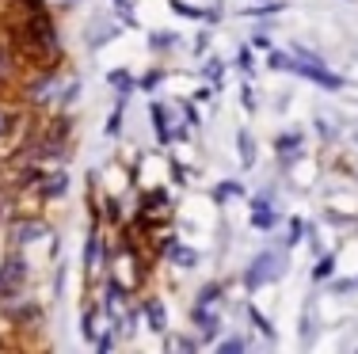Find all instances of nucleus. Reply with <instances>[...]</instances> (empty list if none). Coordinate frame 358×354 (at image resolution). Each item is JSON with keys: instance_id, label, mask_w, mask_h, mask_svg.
<instances>
[{"instance_id": "1", "label": "nucleus", "mask_w": 358, "mask_h": 354, "mask_svg": "<svg viewBox=\"0 0 358 354\" xmlns=\"http://www.w3.org/2000/svg\"><path fill=\"white\" fill-rule=\"evenodd\" d=\"M289 263H286V251H259L248 267H244V290H259L267 282H278L286 278Z\"/></svg>"}, {"instance_id": "2", "label": "nucleus", "mask_w": 358, "mask_h": 354, "mask_svg": "<svg viewBox=\"0 0 358 354\" xmlns=\"http://www.w3.org/2000/svg\"><path fill=\"white\" fill-rule=\"evenodd\" d=\"M46 236H50V221L38 214H27V217L15 214L12 225H8V244H12V248H31V244L46 240Z\"/></svg>"}, {"instance_id": "3", "label": "nucleus", "mask_w": 358, "mask_h": 354, "mask_svg": "<svg viewBox=\"0 0 358 354\" xmlns=\"http://www.w3.org/2000/svg\"><path fill=\"white\" fill-rule=\"evenodd\" d=\"M294 77L317 84V88H324V91H343L347 88V80L339 77V73H331L324 61H297L294 57Z\"/></svg>"}, {"instance_id": "4", "label": "nucleus", "mask_w": 358, "mask_h": 354, "mask_svg": "<svg viewBox=\"0 0 358 354\" xmlns=\"http://www.w3.org/2000/svg\"><path fill=\"white\" fill-rule=\"evenodd\" d=\"M23 278H27V259H23V248H12L8 259L0 263V301L12 297V293H20Z\"/></svg>"}, {"instance_id": "5", "label": "nucleus", "mask_w": 358, "mask_h": 354, "mask_svg": "<svg viewBox=\"0 0 358 354\" xmlns=\"http://www.w3.org/2000/svg\"><path fill=\"white\" fill-rule=\"evenodd\" d=\"M191 324H194V332H199L202 343H214L221 335V316L210 305H194L191 309Z\"/></svg>"}, {"instance_id": "6", "label": "nucleus", "mask_w": 358, "mask_h": 354, "mask_svg": "<svg viewBox=\"0 0 358 354\" xmlns=\"http://www.w3.org/2000/svg\"><path fill=\"white\" fill-rule=\"evenodd\" d=\"M275 153H278V164L289 168L294 160H301L305 153V133L301 130H286L282 138H275Z\"/></svg>"}, {"instance_id": "7", "label": "nucleus", "mask_w": 358, "mask_h": 354, "mask_svg": "<svg viewBox=\"0 0 358 354\" xmlns=\"http://www.w3.org/2000/svg\"><path fill=\"white\" fill-rule=\"evenodd\" d=\"M65 191H69V172H65V168H57V172H46L38 179L35 195L42 202H57V198H65Z\"/></svg>"}, {"instance_id": "8", "label": "nucleus", "mask_w": 358, "mask_h": 354, "mask_svg": "<svg viewBox=\"0 0 358 354\" xmlns=\"http://www.w3.org/2000/svg\"><path fill=\"white\" fill-rule=\"evenodd\" d=\"M141 316H145V324H149V332L168 335V309H164L160 297H145L141 301Z\"/></svg>"}, {"instance_id": "9", "label": "nucleus", "mask_w": 358, "mask_h": 354, "mask_svg": "<svg viewBox=\"0 0 358 354\" xmlns=\"http://www.w3.org/2000/svg\"><path fill=\"white\" fill-rule=\"evenodd\" d=\"M172 107H164V103H149V122H152V130H157V141L160 145H176L172 141Z\"/></svg>"}, {"instance_id": "10", "label": "nucleus", "mask_w": 358, "mask_h": 354, "mask_svg": "<svg viewBox=\"0 0 358 354\" xmlns=\"http://www.w3.org/2000/svg\"><path fill=\"white\" fill-rule=\"evenodd\" d=\"M99 256H103V240H99V229H92V233H88V240H84V251H80V263H84V282H88L92 274H96Z\"/></svg>"}, {"instance_id": "11", "label": "nucleus", "mask_w": 358, "mask_h": 354, "mask_svg": "<svg viewBox=\"0 0 358 354\" xmlns=\"http://www.w3.org/2000/svg\"><path fill=\"white\" fill-rule=\"evenodd\" d=\"M164 259H168V263H172V267H183V271H194L202 256H199V251H194V248H187V244L172 240V244H168V248H164Z\"/></svg>"}, {"instance_id": "12", "label": "nucleus", "mask_w": 358, "mask_h": 354, "mask_svg": "<svg viewBox=\"0 0 358 354\" xmlns=\"http://www.w3.org/2000/svg\"><path fill=\"white\" fill-rule=\"evenodd\" d=\"M210 198L217 202V206H229V202H241V198H248V191L241 187L236 179H221V183H214V191H210Z\"/></svg>"}, {"instance_id": "13", "label": "nucleus", "mask_w": 358, "mask_h": 354, "mask_svg": "<svg viewBox=\"0 0 358 354\" xmlns=\"http://www.w3.org/2000/svg\"><path fill=\"white\" fill-rule=\"evenodd\" d=\"M20 118H23V111L15 103H8V99H0V141L4 138H12L15 133V126H20Z\"/></svg>"}, {"instance_id": "14", "label": "nucleus", "mask_w": 358, "mask_h": 354, "mask_svg": "<svg viewBox=\"0 0 358 354\" xmlns=\"http://www.w3.org/2000/svg\"><path fill=\"white\" fill-rule=\"evenodd\" d=\"M282 221L275 209V202H267V206H252V229H275V225Z\"/></svg>"}, {"instance_id": "15", "label": "nucleus", "mask_w": 358, "mask_h": 354, "mask_svg": "<svg viewBox=\"0 0 358 354\" xmlns=\"http://www.w3.org/2000/svg\"><path fill=\"white\" fill-rule=\"evenodd\" d=\"M107 84H110V88L118 91V96H130V91L138 88V80H134V73H130V69H122V65L107 73Z\"/></svg>"}, {"instance_id": "16", "label": "nucleus", "mask_w": 358, "mask_h": 354, "mask_svg": "<svg viewBox=\"0 0 358 354\" xmlns=\"http://www.w3.org/2000/svg\"><path fill=\"white\" fill-rule=\"evenodd\" d=\"M122 122H126V96H118V103L110 107V115H107V126H103V133L110 141L118 138V133H122Z\"/></svg>"}, {"instance_id": "17", "label": "nucleus", "mask_w": 358, "mask_h": 354, "mask_svg": "<svg viewBox=\"0 0 358 354\" xmlns=\"http://www.w3.org/2000/svg\"><path fill=\"white\" fill-rule=\"evenodd\" d=\"M80 339H84V343H96V339H99L96 305H84V313H80Z\"/></svg>"}, {"instance_id": "18", "label": "nucleus", "mask_w": 358, "mask_h": 354, "mask_svg": "<svg viewBox=\"0 0 358 354\" xmlns=\"http://www.w3.org/2000/svg\"><path fill=\"white\" fill-rule=\"evenodd\" d=\"M236 153H241V164L252 168L255 164V138L248 130H236Z\"/></svg>"}, {"instance_id": "19", "label": "nucleus", "mask_w": 358, "mask_h": 354, "mask_svg": "<svg viewBox=\"0 0 358 354\" xmlns=\"http://www.w3.org/2000/svg\"><path fill=\"white\" fill-rule=\"evenodd\" d=\"M244 313H248V320H252V324H255V332H259V335H267V339H271V343H275V339H278V332H275V324H271V320H267V316H263V313H259V309H255V305H248V309H244Z\"/></svg>"}, {"instance_id": "20", "label": "nucleus", "mask_w": 358, "mask_h": 354, "mask_svg": "<svg viewBox=\"0 0 358 354\" xmlns=\"http://www.w3.org/2000/svg\"><path fill=\"white\" fill-rule=\"evenodd\" d=\"M331 274H336V251H320L317 267H313V278H317V282H328Z\"/></svg>"}, {"instance_id": "21", "label": "nucleus", "mask_w": 358, "mask_h": 354, "mask_svg": "<svg viewBox=\"0 0 358 354\" xmlns=\"http://www.w3.org/2000/svg\"><path fill=\"white\" fill-rule=\"evenodd\" d=\"M15 214H20V206H15V191H0V229L12 225Z\"/></svg>"}, {"instance_id": "22", "label": "nucleus", "mask_w": 358, "mask_h": 354, "mask_svg": "<svg viewBox=\"0 0 358 354\" xmlns=\"http://www.w3.org/2000/svg\"><path fill=\"white\" fill-rule=\"evenodd\" d=\"M202 77L214 84V91H217L221 84H225V61H221V57H210V61L202 65Z\"/></svg>"}, {"instance_id": "23", "label": "nucleus", "mask_w": 358, "mask_h": 354, "mask_svg": "<svg viewBox=\"0 0 358 354\" xmlns=\"http://www.w3.org/2000/svg\"><path fill=\"white\" fill-rule=\"evenodd\" d=\"M179 46V35L172 31H149V50H157V54H164V50Z\"/></svg>"}, {"instance_id": "24", "label": "nucleus", "mask_w": 358, "mask_h": 354, "mask_svg": "<svg viewBox=\"0 0 358 354\" xmlns=\"http://www.w3.org/2000/svg\"><path fill=\"white\" fill-rule=\"evenodd\" d=\"M267 69H275V73H294V57L271 46V50H267Z\"/></svg>"}, {"instance_id": "25", "label": "nucleus", "mask_w": 358, "mask_h": 354, "mask_svg": "<svg viewBox=\"0 0 358 354\" xmlns=\"http://www.w3.org/2000/svg\"><path fill=\"white\" fill-rule=\"evenodd\" d=\"M15 61H20V54H15L12 46H0V80L15 77Z\"/></svg>"}, {"instance_id": "26", "label": "nucleus", "mask_w": 358, "mask_h": 354, "mask_svg": "<svg viewBox=\"0 0 358 354\" xmlns=\"http://www.w3.org/2000/svg\"><path fill=\"white\" fill-rule=\"evenodd\" d=\"M168 8H172L176 15H183V20H206V8H194V4H187V0H168Z\"/></svg>"}, {"instance_id": "27", "label": "nucleus", "mask_w": 358, "mask_h": 354, "mask_svg": "<svg viewBox=\"0 0 358 354\" xmlns=\"http://www.w3.org/2000/svg\"><path fill=\"white\" fill-rule=\"evenodd\" d=\"M221 293H225V286H221V282H206L199 290V301H194V305H217Z\"/></svg>"}, {"instance_id": "28", "label": "nucleus", "mask_w": 358, "mask_h": 354, "mask_svg": "<svg viewBox=\"0 0 358 354\" xmlns=\"http://www.w3.org/2000/svg\"><path fill=\"white\" fill-rule=\"evenodd\" d=\"M297 339H301V343H313V339H317V324H313V305L305 309L301 324H297Z\"/></svg>"}, {"instance_id": "29", "label": "nucleus", "mask_w": 358, "mask_h": 354, "mask_svg": "<svg viewBox=\"0 0 358 354\" xmlns=\"http://www.w3.org/2000/svg\"><path fill=\"white\" fill-rule=\"evenodd\" d=\"M248 351V339L244 335H229V339L217 343V354H244Z\"/></svg>"}, {"instance_id": "30", "label": "nucleus", "mask_w": 358, "mask_h": 354, "mask_svg": "<svg viewBox=\"0 0 358 354\" xmlns=\"http://www.w3.org/2000/svg\"><path fill=\"white\" fill-rule=\"evenodd\" d=\"M309 229H313L309 221H301V217H294V221H289V236H286V248H294L297 240H305V236H309Z\"/></svg>"}, {"instance_id": "31", "label": "nucleus", "mask_w": 358, "mask_h": 354, "mask_svg": "<svg viewBox=\"0 0 358 354\" xmlns=\"http://www.w3.org/2000/svg\"><path fill=\"white\" fill-rule=\"evenodd\" d=\"M160 84H164V69H149V73H141V77H138L141 91H157Z\"/></svg>"}, {"instance_id": "32", "label": "nucleus", "mask_w": 358, "mask_h": 354, "mask_svg": "<svg viewBox=\"0 0 358 354\" xmlns=\"http://www.w3.org/2000/svg\"><path fill=\"white\" fill-rule=\"evenodd\" d=\"M278 12H286V4H282V0H271V4H255V8H244L241 15H278Z\"/></svg>"}, {"instance_id": "33", "label": "nucleus", "mask_w": 358, "mask_h": 354, "mask_svg": "<svg viewBox=\"0 0 358 354\" xmlns=\"http://www.w3.org/2000/svg\"><path fill=\"white\" fill-rule=\"evenodd\" d=\"M103 206H107V221H110V225H118V221H122V214H126V209H122V198L107 195V198H103Z\"/></svg>"}, {"instance_id": "34", "label": "nucleus", "mask_w": 358, "mask_h": 354, "mask_svg": "<svg viewBox=\"0 0 358 354\" xmlns=\"http://www.w3.org/2000/svg\"><path fill=\"white\" fill-rule=\"evenodd\" d=\"M236 69L244 73V77H252V50L241 46V54H236Z\"/></svg>"}, {"instance_id": "35", "label": "nucleus", "mask_w": 358, "mask_h": 354, "mask_svg": "<svg viewBox=\"0 0 358 354\" xmlns=\"http://www.w3.org/2000/svg\"><path fill=\"white\" fill-rule=\"evenodd\" d=\"M328 282H331V278H328ZM355 278H336V282H331V293H351L355 290Z\"/></svg>"}, {"instance_id": "36", "label": "nucleus", "mask_w": 358, "mask_h": 354, "mask_svg": "<svg viewBox=\"0 0 358 354\" xmlns=\"http://www.w3.org/2000/svg\"><path fill=\"white\" fill-rule=\"evenodd\" d=\"M172 183H179V187H187V183H191V179H187V168L179 164V160H172Z\"/></svg>"}, {"instance_id": "37", "label": "nucleus", "mask_w": 358, "mask_h": 354, "mask_svg": "<svg viewBox=\"0 0 358 354\" xmlns=\"http://www.w3.org/2000/svg\"><path fill=\"white\" fill-rule=\"evenodd\" d=\"M176 347H179V351H199V347H202V339H191V335H179V339H176Z\"/></svg>"}, {"instance_id": "38", "label": "nucleus", "mask_w": 358, "mask_h": 354, "mask_svg": "<svg viewBox=\"0 0 358 354\" xmlns=\"http://www.w3.org/2000/svg\"><path fill=\"white\" fill-rule=\"evenodd\" d=\"M183 115H187V122H191V126H202V115H199V107H194V103H187Z\"/></svg>"}, {"instance_id": "39", "label": "nucleus", "mask_w": 358, "mask_h": 354, "mask_svg": "<svg viewBox=\"0 0 358 354\" xmlns=\"http://www.w3.org/2000/svg\"><path fill=\"white\" fill-rule=\"evenodd\" d=\"M65 290V263H57V271H54V293H62Z\"/></svg>"}, {"instance_id": "40", "label": "nucleus", "mask_w": 358, "mask_h": 354, "mask_svg": "<svg viewBox=\"0 0 358 354\" xmlns=\"http://www.w3.org/2000/svg\"><path fill=\"white\" fill-rule=\"evenodd\" d=\"M15 4H20L23 12H38V8H46V0H15Z\"/></svg>"}, {"instance_id": "41", "label": "nucleus", "mask_w": 358, "mask_h": 354, "mask_svg": "<svg viewBox=\"0 0 358 354\" xmlns=\"http://www.w3.org/2000/svg\"><path fill=\"white\" fill-rule=\"evenodd\" d=\"M110 347H115V335H110V332H107V335H99V339H96V351H103V354H107Z\"/></svg>"}, {"instance_id": "42", "label": "nucleus", "mask_w": 358, "mask_h": 354, "mask_svg": "<svg viewBox=\"0 0 358 354\" xmlns=\"http://www.w3.org/2000/svg\"><path fill=\"white\" fill-rule=\"evenodd\" d=\"M206 46H210V35H206V31H202V35L194 38V54H206Z\"/></svg>"}, {"instance_id": "43", "label": "nucleus", "mask_w": 358, "mask_h": 354, "mask_svg": "<svg viewBox=\"0 0 358 354\" xmlns=\"http://www.w3.org/2000/svg\"><path fill=\"white\" fill-rule=\"evenodd\" d=\"M241 96H244V107H248V111H255V96H252V88H248V84H244V91H241Z\"/></svg>"}, {"instance_id": "44", "label": "nucleus", "mask_w": 358, "mask_h": 354, "mask_svg": "<svg viewBox=\"0 0 358 354\" xmlns=\"http://www.w3.org/2000/svg\"><path fill=\"white\" fill-rule=\"evenodd\" d=\"M210 96H214V88H210V84H206V88H199V91H194V99H199V103H206Z\"/></svg>"}, {"instance_id": "45", "label": "nucleus", "mask_w": 358, "mask_h": 354, "mask_svg": "<svg viewBox=\"0 0 358 354\" xmlns=\"http://www.w3.org/2000/svg\"><path fill=\"white\" fill-rule=\"evenodd\" d=\"M252 42H255L259 50H271V38H267V35H252Z\"/></svg>"}, {"instance_id": "46", "label": "nucleus", "mask_w": 358, "mask_h": 354, "mask_svg": "<svg viewBox=\"0 0 358 354\" xmlns=\"http://www.w3.org/2000/svg\"><path fill=\"white\" fill-rule=\"evenodd\" d=\"M76 4V0H62V8H73Z\"/></svg>"}, {"instance_id": "47", "label": "nucleus", "mask_w": 358, "mask_h": 354, "mask_svg": "<svg viewBox=\"0 0 358 354\" xmlns=\"http://www.w3.org/2000/svg\"><path fill=\"white\" fill-rule=\"evenodd\" d=\"M355 145H358V133H355Z\"/></svg>"}, {"instance_id": "48", "label": "nucleus", "mask_w": 358, "mask_h": 354, "mask_svg": "<svg viewBox=\"0 0 358 354\" xmlns=\"http://www.w3.org/2000/svg\"><path fill=\"white\" fill-rule=\"evenodd\" d=\"M0 347H4V339H0Z\"/></svg>"}, {"instance_id": "49", "label": "nucleus", "mask_w": 358, "mask_h": 354, "mask_svg": "<svg viewBox=\"0 0 358 354\" xmlns=\"http://www.w3.org/2000/svg\"><path fill=\"white\" fill-rule=\"evenodd\" d=\"M355 282H358V274H355Z\"/></svg>"}]
</instances>
